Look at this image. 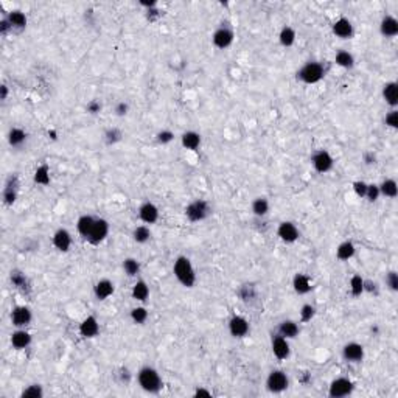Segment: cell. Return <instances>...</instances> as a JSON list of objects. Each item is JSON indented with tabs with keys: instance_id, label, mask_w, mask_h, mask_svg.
Here are the masks:
<instances>
[{
	"instance_id": "8d00e7d4",
	"label": "cell",
	"mask_w": 398,
	"mask_h": 398,
	"mask_svg": "<svg viewBox=\"0 0 398 398\" xmlns=\"http://www.w3.org/2000/svg\"><path fill=\"white\" fill-rule=\"evenodd\" d=\"M132 238H134L136 243L145 244V243L149 241V238H151V230H149V227L146 226V224H142V226H137L132 230Z\"/></svg>"
},
{
	"instance_id": "4fadbf2b",
	"label": "cell",
	"mask_w": 398,
	"mask_h": 398,
	"mask_svg": "<svg viewBox=\"0 0 398 398\" xmlns=\"http://www.w3.org/2000/svg\"><path fill=\"white\" fill-rule=\"evenodd\" d=\"M159 216H160V212H159L157 206L154 203H151V201H145L139 207V218L146 224V226H148V224L151 226V224L157 222Z\"/></svg>"
},
{
	"instance_id": "3957f363",
	"label": "cell",
	"mask_w": 398,
	"mask_h": 398,
	"mask_svg": "<svg viewBox=\"0 0 398 398\" xmlns=\"http://www.w3.org/2000/svg\"><path fill=\"white\" fill-rule=\"evenodd\" d=\"M325 77V67L317 61H310L297 72V78L305 84H317Z\"/></svg>"
},
{
	"instance_id": "4dcf8cb0",
	"label": "cell",
	"mask_w": 398,
	"mask_h": 398,
	"mask_svg": "<svg viewBox=\"0 0 398 398\" xmlns=\"http://www.w3.org/2000/svg\"><path fill=\"white\" fill-rule=\"evenodd\" d=\"M33 179H35V184L42 185V187H47L50 182H52V178H50V168H48V165H45V163L39 165V167L36 168V171H35Z\"/></svg>"
},
{
	"instance_id": "44dd1931",
	"label": "cell",
	"mask_w": 398,
	"mask_h": 398,
	"mask_svg": "<svg viewBox=\"0 0 398 398\" xmlns=\"http://www.w3.org/2000/svg\"><path fill=\"white\" fill-rule=\"evenodd\" d=\"M53 246L61 252H69L72 246V235L67 229H58L53 235Z\"/></svg>"
},
{
	"instance_id": "484cf974",
	"label": "cell",
	"mask_w": 398,
	"mask_h": 398,
	"mask_svg": "<svg viewBox=\"0 0 398 398\" xmlns=\"http://www.w3.org/2000/svg\"><path fill=\"white\" fill-rule=\"evenodd\" d=\"M355 252H356V247H355L353 241L345 240V241H342V243L338 246V249H336V257H338V260H341V261H347V260H350V258L355 255Z\"/></svg>"
},
{
	"instance_id": "d6986e66",
	"label": "cell",
	"mask_w": 398,
	"mask_h": 398,
	"mask_svg": "<svg viewBox=\"0 0 398 398\" xmlns=\"http://www.w3.org/2000/svg\"><path fill=\"white\" fill-rule=\"evenodd\" d=\"M100 333V323L95 316H87L80 323V335L83 338H95Z\"/></svg>"
},
{
	"instance_id": "1f68e13d",
	"label": "cell",
	"mask_w": 398,
	"mask_h": 398,
	"mask_svg": "<svg viewBox=\"0 0 398 398\" xmlns=\"http://www.w3.org/2000/svg\"><path fill=\"white\" fill-rule=\"evenodd\" d=\"M251 210H252V213H254L257 218H263V216H266L268 212H269V201H268L266 197H263V196L255 197L254 201H252V204H251Z\"/></svg>"
},
{
	"instance_id": "6da1fadb",
	"label": "cell",
	"mask_w": 398,
	"mask_h": 398,
	"mask_svg": "<svg viewBox=\"0 0 398 398\" xmlns=\"http://www.w3.org/2000/svg\"><path fill=\"white\" fill-rule=\"evenodd\" d=\"M173 274L174 277L178 279V282L185 286V288H193L194 283H196V272H194V268L190 261V258L181 255L176 258L173 264Z\"/></svg>"
},
{
	"instance_id": "52a82bcc",
	"label": "cell",
	"mask_w": 398,
	"mask_h": 398,
	"mask_svg": "<svg viewBox=\"0 0 398 398\" xmlns=\"http://www.w3.org/2000/svg\"><path fill=\"white\" fill-rule=\"evenodd\" d=\"M108 235H109V222L105 218H96L89 237L86 238V241L96 246L100 243H103L108 238Z\"/></svg>"
},
{
	"instance_id": "836d02e7",
	"label": "cell",
	"mask_w": 398,
	"mask_h": 398,
	"mask_svg": "<svg viewBox=\"0 0 398 398\" xmlns=\"http://www.w3.org/2000/svg\"><path fill=\"white\" fill-rule=\"evenodd\" d=\"M335 62H336V65H339L342 69H352L355 65V58L350 52H347V50H339L335 56Z\"/></svg>"
},
{
	"instance_id": "b9f144b4",
	"label": "cell",
	"mask_w": 398,
	"mask_h": 398,
	"mask_svg": "<svg viewBox=\"0 0 398 398\" xmlns=\"http://www.w3.org/2000/svg\"><path fill=\"white\" fill-rule=\"evenodd\" d=\"M314 316H316V308H314V305L305 304V305L301 308V322H304V323L311 322Z\"/></svg>"
},
{
	"instance_id": "9c48e42d",
	"label": "cell",
	"mask_w": 398,
	"mask_h": 398,
	"mask_svg": "<svg viewBox=\"0 0 398 398\" xmlns=\"http://www.w3.org/2000/svg\"><path fill=\"white\" fill-rule=\"evenodd\" d=\"M33 313L27 305H19L11 311V323L16 328H25L31 322Z\"/></svg>"
},
{
	"instance_id": "d590c367",
	"label": "cell",
	"mask_w": 398,
	"mask_h": 398,
	"mask_svg": "<svg viewBox=\"0 0 398 398\" xmlns=\"http://www.w3.org/2000/svg\"><path fill=\"white\" fill-rule=\"evenodd\" d=\"M378 187H380V194H383L384 197L393 199L398 194V185L393 179H386Z\"/></svg>"
},
{
	"instance_id": "f6af8a7d",
	"label": "cell",
	"mask_w": 398,
	"mask_h": 398,
	"mask_svg": "<svg viewBox=\"0 0 398 398\" xmlns=\"http://www.w3.org/2000/svg\"><path fill=\"white\" fill-rule=\"evenodd\" d=\"M380 187L377 184H367V191H366V197L369 199L370 203H375L377 199L380 197Z\"/></svg>"
},
{
	"instance_id": "f546056e",
	"label": "cell",
	"mask_w": 398,
	"mask_h": 398,
	"mask_svg": "<svg viewBox=\"0 0 398 398\" xmlns=\"http://www.w3.org/2000/svg\"><path fill=\"white\" fill-rule=\"evenodd\" d=\"M131 295L134 301L137 302H146L148 297H149V286L146 285L145 280H137L132 286V291H131Z\"/></svg>"
},
{
	"instance_id": "7bdbcfd3",
	"label": "cell",
	"mask_w": 398,
	"mask_h": 398,
	"mask_svg": "<svg viewBox=\"0 0 398 398\" xmlns=\"http://www.w3.org/2000/svg\"><path fill=\"white\" fill-rule=\"evenodd\" d=\"M11 282L16 288L19 289H23V288H27L28 282H27V277H25V274L19 272V271H13L11 272Z\"/></svg>"
},
{
	"instance_id": "f5cc1de1",
	"label": "cell",
	"mask_w": 398,
	"mask_h": 398,
	"mask_svg": "<svg viewBox=\"0 0 398 398\" xmlns=\"http://www.w3.org/2000/svg\"><path fill=\"white\" fill-rule=\"evenodd\" d=\"M13 28H11V25H10V22H8V19L7 17H4L2 20H0V33H2L4 36L7 35V33H10Z\"/></svg>"
},
{
	"instance_id": "11a10c76",
	"label": "cell",
	"mask_w": 398,
	"mask_h": 398,
	"mask_svg": "<svg viewBox=\"0 0 398 398\" xmlns=\"http://www.w3.org/2000/svg\"><path fill=\"white\" fill-rule=\"evenodd\" d=\"M7 98H8V86H7V84H2V86H0V100H2V102H5Z\"/></svg>"
},
{
	"instance_id": "ab89813d",
	"label": "cell",
	"mask_w": 398,
	"mask_h": 398,
	"mask_svg": "<svg viewBox=\"0 0 398 398\" xmlns=\"http://www.w3.org/2000/svg\"><path fill=\"white\" fill-rule=\"evenodd\" d=\"M148 316H149V313L145 307H136L131 310V320L134 323H137V325H143L148 320Z\"/></svg>"
},
{
	"instance_id": "bcb514c9",
	"label": "cell",
	"mask_w": 398,
	"mask_h": 398,
	"mask_svg": "<svg viewBox=\"0 0 398 398\" xmlns=\"http://www.w3.org/2000/svg\"><path fill=\"white\" fill-rule=\"evenodd\" d=\"M156 137H157V142L160 145H168V143H171L174 140V132L170 131V129H162V131L157 132Z\"/></svg>"
},
{
	"instance_id": "83f0119b",
	"label": "cell",
	"mask_w": 398,
	"mask_h": 398,
	"mask_svg": "<svg viewBox=\"0 0 398 398\" xmlns=\"http://www.w3.org/2000/svg\"><path fill=\"white\" fill-rule=\"evenodd\" d=\"M95 219H96V218H93L92 215H83V216L78 218V221H77V230H78V234H80L84 240L89 237V234H90V230H92V227H93V224H95Z\"/></svg>"
},
{
	"instance_id": "db71d44e",
	"label": "cell",
	"mask_w": 398,
	"mask_h": 398,
	"mask_svg": "<svg viewBox=\"0 0 398 398\" xmlns=\"http://www.w3.org/2000/svg\"><path fill=\"white\" fill-rule=\"evenodd\" d=\"M194 396H212V392L204 387H199L194 390Z\"/></svg>"
},
{
	"instance_id": "ee69618b",
	"label": "cell",
	"mask_w": 398,
	"mask_h": 398,
	"mask_svg": "<svg viewBox=\"0 0 398 398\" xmlns=\"http://www.w3.org/2000/svg\"><path fill=\"white\" fill-rule=\"evenodd\" d=\"M121 137H123V134H121V131L117 129V128H111V129H108L106 134H105V140H106L108 145H114V143L120 142Z\"/></svg>"
},
{
	"instance_id": "603a6c76",
	"label": "cell",
	"mask_w": 398,
	"mask_h": 398,
	"mask_svg": "<svg viewBox=\"0 0 398 398\" xmlns=\"http://www.w3.org/2000/svg\"><path fill=\"white\" fill-rule=\"evenodd\" d=\"M380 31L384 38H395L398 35V20L393 16H384L380 23Z\"/></svg>"
},
{
	"instance_id": "c3c4849f",
	"label": "cell",
	"mask_w": 398,
	"mask_h": 398,
	"mask_svg": "<svg viewBox=\"0 0 398 398\" xmlns=\"http://www.w3.org/2000/svg\"><path fill=\"white\" fill-rule=\"evenodd\" d=\"M386 126L392 128V129H396L398 128V111L396 109H392L387 115H386Z\"/></svg>"
},
{
	"instance_id": "7402d4cb",
	"label": "cell",
	"mask_w": 398,
	"mask_h": 398,
	"mask_svg": "<svg viewBox=\"0 0 398 398\" xmlns=\"http://www.w3.org/2000/svg\"><path fill=\"white\" fill-rule=\"evenodd\" d=\"M292 288H294V291H295L298 295H305V294H308V292L311 291L313 283H311V280H310L308 276L298 272V274H295L294 279H292Z\"/></svg>"
},
{
	"instance_id": "f907efd6",
	"label": "cell",
	"mask_w": 398,
	"mask_h": 398,
	"mask_svg": "<svg viewBox=\"0 0 398 398\" xmlns=\"http://www.w3.org/2000/svg\"><path fill=\"white\" fill-rule=\"evenodd\" d=\"M86 109H87L89 114L95 115V114H98L100 111H102V103L96 102V100H92V102L87 103V108H86Z\"/></svg>"
},
{
	"instance_id": "d6a6232c",
	"label": "cell",
	"mask_w": 398,
	"mask_h": 398,
	"mask_svg": "<svg viewBox=\"0 0 398 398\" xmlns=\"http://www.w3.org/2000/svg\"><path fill=\"white\" fill-rule=\"evenodd\" d=\"M25 142H27V132H25L22 128H11L8 132V143L14 148L22 146Z\"/></svg>"
},
{
	"instance_id": "d4e9b609",
	"label": "cell",
	"mask_w": 398,
	"mask_h": 398,
	"mask_svg": "<svg viewBox=\"0 0 398 398\" xmlns=\"http://www.w3.org/2000/svg\"><path fill=\"white\" fill-rule=\"evenodd\" d=\"M298 333H301V328H298V323L295 320H283L280 322V325H279V333L280 336L286 338V339H294L298 336Z\"/></svg>"
},
{
	"instance_id": "277c9868",
	"label": "cell",
	"mask_w": 398,
	"mask_h": 398,
	"mask_svg": "<svg viewBox=\"0 0 398 398\" xmlns=\"http://www.w3.org/2000/svg\"><path fill=\"white\" fill-rule=\"evenodd\" d=\"M210 213H212V207L206 199H194V201H191L185 207V216L191 222H201L207 219Z\"/></svg>"
},
{
	"instance_id": "e575fe53",
	"label": "cell",
	"mask_w": 398,
	"mask_h": 398,
	"mask_svg": "<svg viewBox=\"0 0 398 398\" xmlns=\"http://www.w3.org/2000/svg\"><path fill=\"white\" fill-rule=\"evenodd\" d=\"M295 38H297L295 30L292 27H289V25H285L279 33V42L283 47H292L294 42H295Z\"/></svg>"
},
{
	"instance_id": "e0dca14e",
	"label": "cell",
	"mask_w": 398,
	"mask_h": 398,
	"mask_svg": "<svg viewBox=\"0 0 398 398\" xmlns=\"http://www.w3.org/2000/svg\"><path fill=\"white\" fill-rule=\"evenodd\" d=\"M114 291H115V286L109 279L98 280L93 286V294L98 301H106V298H109L114 294Z\"/></svg>"
},
{
	"instance_id": "816d5d0a",
	"label": "cell",
	"mask_w": 398,
	"mask_h": 398,
	"mask_svg": "<svg viewBox=\"0 0 398 398\" xmlns=\"http://www.w3.org/2000/svg\"><path fill=\"white\" fill-rule=\"evenodd\" d=\"M128 111H129V105H128V103H124V102H120V103H117V106H115V114H117L118 117L126 115V114H128Z\"/></svg>"
},
{
	"instance_id": "5b68a950",
	"label": "cell",
	"mask_w": 398,
	"mask_h": 398,
	"mask_svg": "<svg viewBox=\"0 0 398 398\" xmlns=\"http://www.w3.org/2000/svg\"><path fill=\"white\" fill-rule=\"evenodd\" d=\"M289 386V378L283 370H272L266 378V389L272 393H282Z\"/></svg>"
},
{
	"instance_id": "9a60e30c",
	"label": "cell",
	"mask_w": 398,
	"mask_h": 398,
	"mask_svg": "<svg viewBox=\"0 0 398 398\" xmlns=\"http://www.w3.org/2000/svg\"><path fill=\"white\" fill-rule=\"evenodd\" d=\"M251 331V325H249V320L243 316H232L229 320V333L234 338H244L247 333Z\"/></svg>"
},
{
	"instance_id": "2e32d148",
	"label": "cell",
	"mask_w": 398,
	"mask_h": 398,
	"mask_svg": "<svg viewBox=\"0 0 398 398\" xmlns=\"http://www.w3.org/2000/svg\"><path fill=\"white\" fill-rule=\"evenodd\" d=\"M333 35L339 39H350L355 33L353 30V23L348 20L347 17H339L335 23H333Z\"/></svg>"
},
{
	"instance_id": "30bf717a",
	"label": "cell",
	"mask_w": 398,
	"mask_h": 398,
	"mask_svg": "<svg viewBox=\"0 0 398 398\" xmlns=\"http://www.w3.org/2000/svg\"><path fill=\"white\" fill-rule=\"evenodd\" d=\"M342 358L347 362L358 364L364 359V347L359 342H348L342 347Z\"/></svg>"
},
{
	"instance_id": "4316f807",
	"label": "cell",
	"mask_w": 398,
	"mask_h": 398,
	"mask_svg": "<svg viewBox=\"0 0 398 398\" xmlns=\"http://www.w3.org/2000/svg\"><path fill=\"white\" fill-rule=\"evenodd\" d=\"M181 143L185 149L196 151V149L201 146V136H199L196 131H185L181 136Z\"/></svg>"
},
{
	"instance_id": "74e56055",
	"label": "cell",
	"mask_w": 398,
	"mask_h": 398,
	"mask_svg": "<svg viewBox=\"0 0 398 398\" xmlns=\"http://www.w3.org/2000/svg\"><path fill=\"white\" fill-rule=\"evenodd\" d=\"M123 271H124V274H126L128 277H136L137 274L140 272V263H139V260H137V258H132V257L126 258V260L123 261Z\"/></svg>"
},
{
	"instance_id": "7dc6e473",
	"label": "cell",
	"mask_w": 398,
	"mask_h": 398,
	"mask_svg": "<svg viewBox=\"0 0 398 398\" xmlns=\"http://www.w3.org/2000/svg\"><path fill=\"white\" fill-rule=\"evenodd\" d=\"M386 286L390 289V291H398V276H396V272L395 271H390L387 272V276H386Z\"/></svg>"
},
{
	"instance_id": "60d3db41",
	"label": "cell",
	"mask_w": 398,
	"mask_h": 398,
	"mask_svg": "<svg viewBox=\"0 0 398 398\" xmlns=\"http://www.w3.org/2000/svg\"><path fill=\"white\" fill-rule=\"evenodd\" d=\"M20 396L22 398H42L44 396V389H42L41 384H30V386H27L22 390Z\"/></svg>"
},
{
	"instance_id": "7c38bea8",
	"label": "cell",
	"mask_w": 398,
	"mask_h": 398,
	"mask_svg": "<svg viewBox=\"0 0 398 398\" xmlns=\"http://www.w3.org/2000/svg\"><path fill=\"white\" fill-rule=\"evenodd\" d=\"M271 348H272V353L277 359L283 361V359H288L289 355H291V347H289V339L280 336V335H276L272 338V342H271Z\"/></svg>"
},
{
	"instance_id": "8fae6325",
	"label": "cell",
	"mask_w": 398,
	"mask_h": 398,
	"mask_svg": "<svg viewBox=\"0 0 398 398\" xmlns=\"http://www.w3.org/2000/svg\"><path fill=\"white\" fill-rule=\"evenodd\" d=\"M277 235L279 238L283 241V243H288V244H292L298 240V237H301V232H298L297 226L294 222L291 221H283L279 224V227H277Z\"/></svg>"
},
{
	"instance_id": "f35d334b",
	"label": "cell",
	"mask_w": 398,
	"mask_h": 398,
	"mask_svg": "<svg viewBox=\"0 0 398 398\" xmlns=\"http://www.w3.org/2000/svg\"><path fill=\"white\" fill-rule=\"evenodd\" d=\"M350 292L353 297H361L364 294V279L359 274H355L350 279Z\"/></svg>"
},
{
	"instance_id": "f1b7e54d",
	"label": "cell",
	"mask_w": 398,
	"mask_h": 398,
	"mask_svg": "<svg viewBox=\"0 0 398 398\" xmlns=\"http://www.w3.org/2000/svg\"><path fill=\"white\" fill-rule=\"evenodd\" d=\"M7 19H8V22H10V25H11V28L13 30H23L25 27H27V16H25L22 11H19V10H14V11H10L8 13V16H7Z\"/></svg>"
},
{
	"instance_id": "5bb4252c",
	"label": "cell",
	"mask_w": 398,
	"mask_h": 398,
	"mask_svg": "<svg viewBox=\"0 0 398 398\" xmlns=\"http://www.w3.org/2000/svg\"><path fill=\"white\" fill-rule=\"evenodd\" d=\"M234 38H235V35H234V31H232L229 27H219V28L213 33L212 41H213V45H215L216 48L226 50V48H229V47L232 45Z\"/></svg>"
},
{
	"instance_id": "cb8c5ba5",
	"label": "cell",
	"mask_w": 398,
	"mask_h": 398,
	"mask_svg": "<svg viewBox=\"0 0 398 398\" xmlns=\"http://www.w3.org/2000/svg\"><path fill=\"white\" fill-rule=\"evenodd\" d=\"M383 98L392 109H395L398 106V84L395 81H389V83L384 84Z\"/></svg>"
},
{
	"instance_id": "8992f818",
	"label": "cell",
	"mask_w": 398,
	"mask_h": 398,
	"mask_svg": "<svg viewBox=\"0 0 398 398\" xmlns=\"http://www.w3.org/2000/svg\"><path fill=\"white\" fill-rule=\"evenodd\" d=\"M311 163H313V168L320 173V174H325L328 171H331L333 165H335V159L333 156L327 151V149H319L316 151L311 157Z\"/></svg>"
},
{
	"instance_id": "681fc988",
	"label": "cell",
	"mask_w": 398,
	"mask_h": 398,
	"mask_svg": "<svg viewBox=\"0 0 398 398\" xmlns=\"http://www.w3.org/2000/svg\"><path fill=\"white\" fill-rule=\"evenodd\" d=\"M353 191L356 193V196H359V197H366L367 182H364V181H355V182H353Z\"/></svg>"
},
{
	"instance_id": "ffe728a7",
	"label": "cell",
	"mask_w": 398,
	"mask_h": 398,
	"mask_svg": "<svg viewBox=\"0 0 398 398\" xmlns=\"http://www.w3.org/2000/svg\"><path fill=\"white\" fill-rule=\"evenodd\" d=\"M17 185H19L17 176H10L7 184H5L4 193H2L4 203L7 206H13L16 203V199H17Z\"/></svg>"
},
{
	"instance_id": "7a4b0ae2",
	"label": "cell",
	"mask_w": 398,
	"mask_h": 398,
	"mask_svg": "<svg viewBox=\"0 0 398 398\" xmlns=\"http://www.w3.org/2000/svg\"><path fill=\"white\" fill-rule=\"evenodd\" d=\"M137 381L142 390L148 393H157L162 389V378L154 367H149V366L142 367L137 373Z\"/></svg>"
},
{
	"instance_id": "9f6ffc18",
	"label": "cell",
	"mask_w": 398,
	"mask_h": 398,
	"mask_svg": "<svg viewBox=\"0 0 398 398\" xmlns=\"http://www.w3.org/2000/svg\"><path fill=\"white\" fill-rule=\"evenodd\" d=\"M140 5H142V7H146V8H149V10H151V8H154V7L157 5V2H156V0H151V2H140Z\"/></svg>"
},
{
	"instance_id": "ba28073f",
	"label": "cell",
	"mask_w": 398,
	"mask_h": 398,
	"mask_svg": "<svg viewBox=\"0 0 398 398\" xmlns=\"http://www.w3.org/2000/svg\"><path fill=\"white\" fill-rule=\"evenodd\" d=\"M353 389H355V386H353L352 380H348L345 377H339L330 383L328 395L331 398H344V396L350 395L353 392Z\"/></svg>"
},
{
	"instance_id": "ac0fdd59",
	"label": "cell",
	"mask_w": 398,
	"mask_h": 398,
	"mask_svg": "<svg viewBox=\"0 0 398 398\" xmlns=\"http://www.w3.org/2000/svg\"><path fill=\"white\" fill-rule=\"evenodd\" d=\"M10 341L16 350H25L31 344V335L25 328H17L16 331H13Z\"/></svg>"
}]
</instances>
